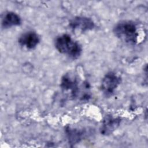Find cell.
I'll list each match as a JSON object with an SVG mask.
<instances>
[{"label":"cell","instance_id":"2","mask_svg":"<svg viewBox=\"0 0 148 148\" xmlns=\"http://www.w3.org/2000/svg\"><path fill=\"white\" fill-rule=\"evenodd\" d=\"M54 46L59 53L72 59L79 58L82 52L81 45L66 34L57 36L54 42Z\"/></svg>","mask_w":148,"mask_h":148},{"label":"cell","instance_id":"3","mask_svg":"<svg viewBox=\"0 0 148 148\" xmlns=\"http://www.w3.org/2000/svg\"><path fill=\"white\" fill-rule=\"evenodd\" d=\"M121 83V78L113 72H108L102 78L101 90L106 97L112 96Z\"/></svg>","mask_w":148,"mask_h":148},{"label":"cell","instance_id":"1","mask_svg":"<svg viewBox=\"0 0 148 148\" xmlns=\"http://www.w3.org/2000/svg\"><path fill=\"white\" fill-rule=\"evenodd\" d=\"M114 35L121 41L130 45L138 42L139 29L136 24L131 20H123L117 23L113 29Z\"/></svg>","mask_w":148,"mask_h":148},{"label":"cell","instance_id":"8","mask_svg":"<svg viewBox=\"0 0 148 148\" xmlns=\"http://www.w3.org/2000/svg\"><path fill=\"white\" fill-rule=\"evenodd\" d=\"M22 21L20 16L15 12H7L2 18L1 24L3 28H9L12 27L19 26Z\"/></svg>","mask_w":148,"mask_h":148},{"label":"cell","instance_id":"7","mask_svg":"<svg viewBox=\"0 0 148 148\" xmlns=\"http://www.w3.org/2000/svg\"><path fill=\"white\" fill-rule=\"evenodd\" d=\"M121 119L114 117L111 114H107L103 118L101 127L100 132L103 135H109L112 134L120 125Z\"/></svg>","mask_w":148,"mask_h":148},{"label":"cell","instance_id":"6","mask_svg":"<svg viewBox=\"0 0 148 148\" xmlns=\"http://www.w3.org/2000/svg\"><path fill=\"white\" fill-rule=\"evenodd\" d=\"M40 42L39 35L32 31H29L22 34L18 39V44L28 50L35 49Z\"/></svg>","mask_w":148,"mask_h":148},{"label":"cell","instance_id":"5","mask_svg":"<svg viewBox=\"0 0 148 148\" xmlns=\"http://www.w3.org/2000/svg\"><path fill=\"white\" fill-rule=\"evenodd\" d=\"M69 26L74 31H79L84 32L94 29L95 24L93 20L89 17L76 16L70 20Z\"/></svg>","mask_w":148,"mask_h":148},{"label":"cell","instance_id":"4","mask_svg":"<svg viewBox=\"0 0 148 148\" xmlns=\"http://www.w3.org/2000/svg\"><path fill=\"white\" fill-rule=\"evenodd\" d=\"M60 87L64 92L70 93L71 97L76 98L79 94V83L77 79L70 73L65 74L61 79Z\"/></svg>","mask_w":148,"mask_h":148},{"label":"cell","instance_id":"9","mask_svg":"<svg viewBox=\"0 0 148 148\" xmlns=\"http://www.w3.org/2000/svg\"><path fill=\"white\" fill-rule=\"evenodd\" d=\"M66 133L69 143L73 145L79 143L84 135L83 130L71 128L69 127L66 129Z\"/></svg>","mask_w":148,"mask_h":148}]
</instances>
